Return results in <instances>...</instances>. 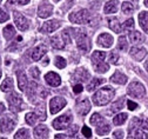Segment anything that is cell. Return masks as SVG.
I'll list each match as a JSON object with an SVG mask.
<instances>
[{
	"label": "cell",
	"instance_id": "c3c4849f",
	"mask_svg": "<svg viewBox=\"0 0 148 139\" xmlns=\"http://www.w3.org/2000/svg\"><path fill=\"white\" fill-rule=\"evenodd\" d=\"M127 105H128V109L131 110V111H134V110L138 107V104H136V103H134V102H132V100H128Z\"/></svg>",
	"mask_w": 148,
	"mask_h": 139
},
{
	"label": "cell",
	"instance_id": "2e32d148",
	"mask_svg": "<svg viewBox=\"0 0 148 139\" xmlns=\"http://www.w3.org/2000/svg\"><path fill=\"white\" fill-rule=\"evenodd\" d=\"M53 12V6L48 1H44L40 4L38 8V15L40 18H48Z\"/></svg>",
	"mask_w": 148,
	"mask_h": 139
},
{
	"label": "cell",
	"instance_id": "ba28073f",
	"mask_svg": "<svg viewBox=\"0 0 148 139\" xmlns=\"http://www.w3.org/2000/svg\"><path fill=\"white\" fill-rule=\"evenodd\" d=\"M71 123H72V115L67 113V114L60 115L57 119H54L52 125L55 130H65L71 125Z\"/></svg>",
	"mask_w": 148,
	"mask_h": 139
},
{
	"label": "cell",
	"instance_id": "f546056e",
	"mask_svg": "<svg viewBox=\"0 0 148 139\" xmlns=\"http://www.w3.org/2000/svg\"><path fill=\"white\" fill-rule=\"evenodd\" d=\"M89 122H90L92 125H94V126H100V125L103 123V118H102L99 113H94L93 115L90 117Z\"/></svg>",
	"mask_w": 148,
	"mask_h": 139
},
{
	"label": "cell",
	"instance_id": "f1b7e54d",
	"mask_svg": "<svg viewBox=\"0 0 148 139\" xmlns=\"http://www.w3.org/2000/svg\"><path fill=\"white\" fill-rule=\"evenodd\" d=\"M51 45L57 50H62L65 47V41L60 40L58 37H54V38H51Z\"/></svg>",
	"mask_w": 148,
	"mask_h": 139
},
{
	"label": "cell",
	"instance_id": "e0dca14e",
	"mask_svg": "<svg viewBox=\"0 0 148 139\" xmlns=\"http://www.w3.org/2000/svg\"><path fill=\"white\" fill-rule=\"evenodd\" d=\"M129 54H131V57L133 59L140 62L146 57L147 52H146V48H143V47H133V48H131V51H129Z\"/></svg>",
	"mask_w": 148,
	"mask_h": 139
},
{
	"label": "cell",
	"instance_id": "7bdbcfd3",
	"mask_svg": "<svg viewBox=\"0 0 148 139\" xmlns=\"http://www.w3.org/2000/svg\"><path fill=\"white\" fill-rule=\"evenodd\" d=\"M29 3V0H7L6 1V6L7 5H12V4H19V5H26Z\"/></svg>",
	"mask_w": 148,
	"mask_h": 139
},
{
	"label": "cell",
	"instance_id": "603a6c76",
	"mask_svg": "<svg viewBox=\"0 0 148 139\" xmlns=\"http://www.w3.org/2000/svg\"><path fill=\"white\" fill-rule=\"evenodd\" d=\"M119 10V1L118 0H109V1L105 5V13H115Z\"/></svg>",
	"mask_w": 148,
	"mask_h": 139
},
{
	"label": "cell",
	"instance_id": "816d5d0a",
	"mask_svg": "<svg viewBox=\"0 0 148 139\" xmlns=\"http://www.w3.org/2000/svg\"><path fill=\"white\" fill-rule=\"evenodd\" d=\"M113 137H114V138H123V131H121V130L115 131V132L113 133Z\"/></svg>",
	"mask_w": 148,
	"mask_h": 139
},
{
	"label": "cell",
	"instance_id": "db71d44e",
	"mask_svg": "<svg viewBox=\"0 0 148 139\" xmlns=\"http://www.w3.org/2000/svg\"><path fill=\"white\" fill-rule=\"evenodd\" d=\"M4 111H5V106H4V104H0V114H1Z\"/></svg>",
	"mask_w": 148,
	"mask_h": 139
},
{
	"label": "cell",
	"instance_id": "ffe728a7",
	"mask_svg": "<svg viewBox=\"0 0 148 139\" xmlns=\"http://www.w3.org/2000/svg\"><path fill=\"white\" fill-rule=\"evenodd\" d=\"M127 80H128V78L123 73H121L119 71H116L112 77H110V82H113V83H115L118 85H125L127 83Z\"/></svg>",
	"mask_w": 148,
	"mask_h": 139
},
{
	"label": "cell",
	"instance_id": "e575fe53",
	"mask_svg": "<svg viewBox=\"0 0 148 139\" xmlns=\"http://www.w3.org/2000/svg\"><path fill=\"white\" fill-rule=\"evenodd\" d=\"M121 11L125 13V14H132L134 12V6L128 3V1H125L122 5H121Z\"/></svg>",
	"mask_w": 148,
	"mask_h": 139
},
{
	"label": "cell",
	"instance_id": "4316f807",
	"mask_svg": "<svg viewBox=\"0 0 148 139\" xmlns=\"http://www.w3.org/2000/svg\"><path fill=\"white\" fill-rule=\"evenodd\" d=\"M18 86H19V90L21 91H25L27 86V77L24 72H20L19 75H18Z\"/></svg>",
	"mask_w": 148,
	"mask_h": 139
},
{
	"label": "cell",
	"instance_id": "60d3db41",
	"mask_svg": "<svg viewBox=\"0 0 148 139\" xmlns=\"http://www.w3.org/2000/svg\"><path fill=\"white\" fill-rule=\"evenodd\" d=\"M133 27H134V20H133L132 18H129L128 20H126L125 24H123V26H122V28L125 31H131V30H133Z\"/></svg>",
	"mask_w": 148,
	"mask_h": 139
},
{
	"label": "cell",
	"instance_id": "4dcf8cb0",
	"mask_svg": "<svg viewBox=\"0 0 148 139\" xmlns=\"http://www.w3.org/2000/svg\"><path fill=\"white\" fill-rule=\"evenodd\" d=\"M15 35V30L12 25H7L5 28H4V37L7 39V40H11V39Z\"/></svg>",
	"mask_w": 148,
	"mask_h": 139
},
{
	"label": "cell",
	"instance_id": "5bb4252c",
	"mask_svg": "<svg viewBox=\"0 0 148 139\" xmlns=\"http://www.w3.org/2000/svg\"><path fill=\"white\" fill-rule=\"evenodd\" d=\"M45 80H46V83H47L49 86H52V87H58V86H60V84H61V78H60V75L57 74V73H54V72H48V73L45 75Z\"/></svg>",
	"mask_w": 148,
	"mask_h": 139
},
{
	"label": "cell",
	"instance_id": "680465c9",
	"mask_svg": "<svg viewBox=\"0 0 148 139\" xmlns=\"http://www.w3.org/2000/svg\"><path fill=\"white\" fill-rule=\"evenodd\" d=\"M54 1H55V3H58V1H60V0H54Z\"/></svg>",
	"mask_w": 148,
	"mask_h": 139
},
{
	"label": "cell",
	"instance_id": "836d02e7",
	"mask_svg": "<svg viewBox=\"0 0 148 139\" xmlns=\"http://www.w3.org/2000/svg\"><path fill=\"white\" fill-rule=\"evenodd\" d=\"M123 104H125V99H123V98H121L120 100H118L116 103H114L112 106H110L109 113H114V112H118V111H120V110L123 107Z\"/></svg>",
	"mask_w": 148,
	"mask_h": 139
},
{
	"label": "cell",
	"instance_id": "cb8c5ba5",
	"mask_svg": "<svg viewBox=\"0 0 148 139\" xmlns=\"http://www.w3.org/2000/svg\"><path fill=\"white\" fill-rule=\"evenodd\" d=\"M139 24L145 33H148V12L143 11L139 14Z\"/></svg>",
	"mask_w": 148,
	"mask_h": 139
},
{
	"label": "cell",
	"instance_id": "4fadbf2b",
	"mask_svg": "<svg viewBox=\"0 0 148 139\" xmlns=\"http://www.w3.org/2000/svg\"><path fill=\"white\" fill-rule=\"evenodd\" d=\"M77 112L80 115H86L90 111V102L88 99H80L77 103Z\"/></svg>",
	"mask_w": 148,
	"mask_h": 139
},
{
	"label": "cell",
	"instance_id": "52a82bcc",
	"mask_svg": "<svg viewBox=\"0 0 148 139\" xmlns=\"http://www.w3.org/2000/svg\"><path fill=\"white\" fill-rule=\"evenodd\" d=\"M7 102H8L10 110L12 112H20L23 110V99L19 94H16V93L10 94L7 97Z\"/></svg>",
	"mask_w": 148,
	"mask_h": 139
},
{
	"label": "cell",
	"instance_id": "d6986e66",
	"mask_svg": "<svg viewBox=\"0 0 148 139\" xmlns=\"http://www.w3.org/2000/svg\"><path fill=\"white\" fill-rule=\"evenodd\" d=\"M46 52H47L46 46H44V45L36 46L33 50V52H32V59H33L34 62H38V60H40V59L46 54Z\"/></svg>",
	"mask_w": 148,
	"mask_h": 139
},
{
	"label": "cell",
	"instance_id": "b9f144b4",
	"mask_svg": "<svg viewBox=\"0 0 148 139\" xmlns=\"http://www.w3.org/2000/svg\"><path fill=\"white\" fill-rule=\"evenodd\" d=\"M68 32H69V30H65V31L61 32V38H62V40L65 41V44H71V41H72L71 34Z\"/></svg>",
	"mask_w": 148,
	"mask_h": 139
},
{
	"label": "cell",
	"instance_id": "d4e9b609",
	"mask_svg": "<svg viewBox=\"0 0 148 139\" xmlns=\"http://www.w3.org/2000/svg\"><path fill=\"white\" fill-rule=\"evenodd\" d=\"M49 131L45 125H39L34 129V136L36 138H48Z\"/></svg>",
	"mask_w": 148,
	"mask_h": 139
},
{
	"label": "cell",
	"instance_id": "d6a6232c",
	"mask_svg": "<svg viewBox=\"0 0 148 139\" xmlns=\"http://www.w3.org/2000/svg\"><path fill=\"white\" fill-rule=\"evenodd\" d=\"M1 90L4 92H10L13 90V80H12V78H6L4 83L1 84Z\"/></svg>",
	"mask_w": 148,
	"mask_h": 139
},
{
	"label": "cell",
	"instance_id": "9a60e30c",
	"mask_svg": "<svg viewBox=\"0 0 148 139\" xmlns=\"http://www.w3.org/2000/svg\"><path fill=\"white\" fill-rule=\"evenodd\" d=\"M99 46H102L105 48H108L113 45V37L108 34V33H101L98 37V40H97Z\"/></svg>",
	"mask_w": 148,
	"mask_h": 139
},
{
	"label": "cell",
	"instance_id": "681fc988",
	"mask_svg": "<svg viewBox=\"0 0 148 139\" xmlns=\"http://www.w3.org/2000/svg\"><path fill=\"white\" fill-rule=\"evenodd\" d=\"M138 126H141L142 129L148 130V120H141V119H139V125Z\"/></svg>",
	"mask_w": 148,
	"mask_h": 139
},
{
	"label": "cell",
	"instance_id": "3957f363",
	"mask_svg": "<svg viewBox=\"0 0 148 139\" xmlns=\"http://www.w3.org/2000/svg\"><path fill=\"white\" fill-rule=\"evenodd\" d=\"M127 93H128L129 97H132V98L141 99V98H143V95L146 93V90H145V86L141 83L132 82L127 87Z\"/></svg>",
	"mask_w": 148,
	"mask_h": 139
},
{
	"label": "cell",
	"instance_id": "11a10c76",
	"mask_svg": "<svg viewBox=\"0 0 148 139\" xmlns=\"http://www.w3.org/2000/svg\"><path fill=\"white\" fill-rule=\"evenodd\" d=\"M48 62H49V60H48V58L44 59V62H42V65H44V66H47V65H48Z\"/></svg>",
	"mask_w": 148,
	"mask_h": 139
},
{
	"label": "cell",
	"instance_id": "9f6ffc18",
	"mask_svg": "<svg viewBox=\"0 0 148 139\" xmlns=\"http://www.w3.org/2000/svg\"><path fill=\"white\" fill-rule=\"evenodd\" d=\"M145 68H146V70L148 71V60H147V62L145 63Z\"/></svg>",
	"mask_w": 148,
	"mask_h": 139
},
{
	"label": "cell",
	"instance_id": "91938a15",
	"mask_svg": "<svg viewBox=\"0 0 148 139\" xmlns=\"http://www.w3.org/2000/svg\"><path fill=\"white\" fill-rule=\"evenodd\" d=\"M0 78H1V71H0Z\"/></svg>",
	"mask_w": 148,
	"mask_h": 139
},
{
	"label": "cell",
	"instance_id": "7402d4cb",
	"mask_svg": "<svg viewBox=\"0 0 148 139\" xmlns=\"http://www.w3.org/2000/svg\"><path fill=\"white\" fill-rule=\"evenodd\" d=\"M129 40H131L132 44L136 45V44H142L145 40V37L142 33H140L139 31H133L129 33Z\"/></svg>",
	"mask_w": 148,
	"mask_h": 139
},
{
	"label": "cell",
	"instance_id": "9c48e42d",
	"mask_svg": "<svg viewBox=\"0 0 148 139\" xmlns=\"http://www.w3.org/2000/svg\"><path fill=\"white\" fill-rule=\"evenodd\" d=\"M66 100L61 97H54L53 99H51L49 102V110H51V113L52 114H55L60 112L65 106H66Z\"/></svg>",
	"mask_w": 148,
	"mask_h": 139
},
{
	"label": "cell",
	"instance_id": "5b68a950",
	"mask_svg": "<svg viewBox=\"0 0 148 139\" xmlns=\"http://www.w3.org/2000/svg\"><path fill=\"white\" fill-rule=\"evenodd\" d=\"M77 46H78V48H79L80 51H82L84 53L89 52V51H90V47H92L90 38H89L86 33L81 32L80 34L77 35Z\"/></svg>",
	"mask_w": 148,
	"mask_h": 139
},
{
	"label": "cell",
	"instance_id": "74e56055",
	"mask_svg": "<svg viewBox=\"0 0 148 139\" xmlns=\"http://www.w3.org/2000/svg\"><path fill=\"white\" fill-rule=\"evenodd\" d=\"M110 131V126L109 125H100V127L97 129V133L99 136H105V134H108Z\"/></svg>",
	"mask_w": 148,
	"mask_h": 139
},
{
	"label": "cell",
	"instance_id": "8fae6325",
	"mask_svg": "<svg viewBox=\"0 0 148 139\" xmlns=\"http://www.w3.org/2000/svg\"><path fill=\"white\" fill-rule=\"evenodd\" d=\"M90 78V74L89 72L84 68V67H80V68H77L75 72L73 73V77H72V80L75 82V83H84L86 80Z\"/></svg>",
	"mask_w": 148,
	"mask_h": 139
},
{
	"label": "cell",
	"instance_id": "1f68e13d",
	"mask_svg": "<svg viewBox=\"0 0 148 139\" xmlns=\"http://www.w3.org/2000/svg\"><path fill=\"white\" fill-rule=\"evenodd\" d=\"M127 118H128L127 113H119V114H116L114 117L113 123H114V125H122L127 120Z\"/></svg>",
	"mask_w": 148,
	"mask_h": 139
},
{
	"label": "cell",
	"instance_id": "f35d334b",
	"mask_svg": "<svg viewBox=\"0 0 148 139\" xmlns=\"http://www.w3.org/2000/svg\"><path fill=\"white\" fill-rule=\"evenodd\" d=\"M14 138H15V139H20V138H29V132H28L26 129H21V130H19V131H18V132L15 133Z\"/></svg>",
	"mask_w": 148,
	"mask_h": 139
},
{
	"label": "cell",
	"instance_id": "484cf974",
	"mask_svg": "<svg viewBox=\"0 0 148 139\" xmlns=\"http://www.w3.org/2000/svg\"><path fill=\"white\" fill-rule=\"evenodd\" d=\"M105 83V79H102V78H94V79H92V82L90 83H88V85H87V91H89V92H92V91H94V90H97L101 84H103Z\"/></svg>",
	"mask_w": 148,
	"mask_h": 139
},
{
	"label": "cell",
	"instance_id": "ee69618b",
	"mask_svg": "<svg viewBox=\"0 0 148 139\" xmlns=\"http://www.w3.org/2000/svg\"><path fill=\"white\" fill-rule=\"evenodd\" d=\"M29 72H31V75H32L33 79H39V77H40V71H39L38 67H31Z\"/></svg>",
	"mask_w": 148,
	"mask_h": 139
},
{
	"label": "cell",
	"instance_id": "6f0895ef",
	"mask_svg": "<svg viewBox=\"0 0 148 139\" xmlns=\"http://www.w3.org/2000/svg\"><path fill=\"white\" fill-rule=\"evenodd\" d=\"M145 6L148 7V0H145Z\"/></svg>",
	"mask_w": 148,
	"mask_h": 139
},
{
	"label": "cell",
	"instance_id": "8d00e7d4",
	"mask_svg": "<svg viewBox=\"0 0 148 139\" xmlns=\"http://www.w3.org/2000/svg\"><path fill=\"white\" fill-rule=\"evenodd\" d=\"M54 64H55V66H57L58 68H65L66 65H67V62H66V59L62 58V57H57V58H55Z\"/></svg>",
	"mask_w": 148,
	"mask_h": 139
},
{
	"label": "cell",
	"instance_id": "d590c367",
	"mask_svg": "<svg viewBox=\"0 0 148 139\" xmlns=\"http://www.w3.org/2000/svg\"><path fill=\"white\" fill-rule=\"evenodd\" d=\"M118 48L120 51H127L128 48V43H127V39L126 37H120L119 40H118Z\"/></svg>",
	"mask_w": 148,
	"mask_h": 139
},
{
	"label": "cell",
	"instance_id": "83f0119b",
	"mask_svg": "<svg viewBox=\"0 0 148 139\" xmlns=\"http://www.w3.org/2000/svg\"><path fill=\"white\" fill-rule=\"evenodd\" d=\"M25 120H26V123H27L28 125H35L36 122L40 120V117H39V114H36V113L29 112V113L26 114Z\"/></svg>",
	"mask_w": 148,
	"mask_h": 139
},
{
	"label": "cell",
	"instance_id": "8992f818",
	"mask_svg": "<svg viewBox=\"0 0 148 139\" xmlns=\"http://www.w3.org/2000/svg\"><path fill=\"white\" fill-rule=\"evenodd\" d=\"M16 124V119L12 115H5L0 119V132L10 133Z\"/></svg>",
	"mask_w": 148,
	"mask_h": 139
},
{
	"label": "cell",
	"instance_id": "f5cc1de1",
	"mask_svg": "<svg viewBox=\"0 0 148 139\" xmlns=\"http://www.w3.org/2000/svg\"><path fill=\"white\" fill-rule=\"evenodd\" d=\"M67 136H65V134H57V136H55L54 138H57V139H60V138H66Z\"/></svg>",
	"mask_w": 148,
	"mask_h": 139
},
{
	"label": "cell",
	"instance_id": "7c38bea8",
	"mask_svg": "<svg viewBox=\"0 0 148 139\" xmlns=\"http://www.w3.org/2000/svg\"><path fill=\"white\" fill-rule=\"evenodd\" d=\"M60 26H61L60 20L53 19V20H48V21H46V23L41 26L40 31H41L42 33H52V32H54L55 30H58Z\"/></svg>",
	"mask_w": 148,
	"mask_h": 139
},
{
	"label": "cell",
	"instance_id": "6da1fadb",
	"mask_svg": "<svg viewBox=\"0 0 148 139\" xmlns=\"http://www.w3.org/2000/svg\"><path fill=\"white\" fill-rule=\"evenodd\" d=\"M114 95H115L114 89L107 86V87H103V89L99 90L93 95V102L98 106H105L108 103H110V100L114 98Z\"/></svg>",
	"mask_w": 148,
	"mask_h": 139
},
{
	"label": "cell",
	"instance_id": "94428289",
	"mask_svg": "<svg viewBox=\"0 0 148 139\" xmlns=\"http://www.w3.org/2000/svg\"><path fill=\"white\" fill-rule=\"evenodd\" d=\"M0 3H1V0H0Z\"/></svg>",
	"mask_w": 148,
	"mask_h": 139
},
{
	"label": "cell",
	"instance_id": "bcb514c9",
	"mask_svg": "<svg viewBox=\"0 0 148 139\" xmlns=\"http://www.w3.org/2000/svg\"><path fill=\"white\" fill-rule=\"evenodd\" d=\"M82 134H84L86 138H90V137H92V131H90V129L87 127V126H84V127H82Z\"/></svg>",
	"mask_w": 148,
	"mask_h": 139
},
{
	"label": "cell",
	"instance_id": "30bf717a",
	"mask_svg": "<svg viewBox=\"0 0 148 139\" xmlns=\"http://www.w3.org/2000/svg\"><path fill=\"white\" fill-rule=\"evenodd\" d=\"M13 18H14V23L16 25V27L20 31H26L29 27V21L28 19H26L20 12H14L13 13Z\"/></svg>",
	"mask_w": 148,
	"mask_h": 139
},
{
	"label": "cell",
	"instance_id": "ac0fdd59",
	"mask_svg": "<svg viewBox=\"0 0 148 139\" xmlns=\"http://www.w3.org/2000/svg\"><path fill=\"white\" fill-rule=\"evenodd\" d=\"M128 138H136V139H147L148 136L146 132H143L142 130L139 129V126L136 127H132L128 130Z\"/></svg>",
	"mask_w": 148,
	"mask_h": 139
},
{
	"label": "cell",
	"instance_id": "f6af8a7d",
	"mask_svg": "<svg viewBox=\"0 0 148 139\" xmlns=\"http://www.w3.org/2000/svg\"><path fill=\"white\" fill-rule=\"evenodd\" d=\"M8 14L7 13H5L3 10H0V23H5V21H7L8 20Z\"/></svg>",
	"mask_w": 148,
	"mask_h": 139
},
{
	"label": "cell",
	"instance_id": "277c9868",
	"mask_svg": "<svg viewBox=\"0 0 148 139\" xmlns=\"http://www.w3.org/2000/svg\"><path fill=\"white\" fill-rule=\"evenodd\" d=\"M69 20L73 24H87L90 23V14L87 10H80L69 14Z\"/></svg>",
	"mask_w": 148,
	"mask_h": 139
},
{
	"label": "cell",
	"instance_id": "ab89813d",
	"mask_svg": "<svg viewBox=\"0 0 148 139\" xmlns=\"http://www.w3.org/2000/svg\"><path fill=\"white\" fill-rule=\"evenodd\" d=\"M109 62L112 63V64H114V65L119 64V62H120V57H119L118 52L113 51V52H110V53H109Z\"/></svg>",
	"mask_w": 148,
	"mask_h": 139
},
{
	"label": "cell",
	"instance_id": "f907efd6",
	"mask_svg": "<svg viewBox=\"0 0 148 139\" xmlns=\"http://www.w3.org/2000/svg\"><path fill=\"white\" fill-rule=\"evenodd\" d=\"M78 130H79L78 125H73L72 129H71V131H69V136H72V138H73V136H75V134H77Z\"/></svg>",
	"mask_w": 148,
	"mask_h": 139
},
{
	"label": "cell",
	"instance_id": "7dc6e473",
	"mask_svg": "<svg viewBox=\"0 0 148 139\" xmlns=\"http://www.w3.org/2000/svg\"><path fill=\"white\" fill-rule=\"evenodd\" d=\"M82 90H84V87H82L81 84H77L75 86L73 87V92H74V93H77V94L80 93V92H82Z\"/></svg>",
	"mask_w": 148,
	"mask_h": 139
},
{
	"label": "cell",
	"instance_id": "44dd1931",
	"mask_svg": "<svg viewBox=\"0 0 148 139\" xmlns=\"http://www.w3.org/2000/svg\"><path fill=\"white\" fill-rule=\"evenodd\" d=\"M108 26H109L110 30H112L113 32H115V33H120L121 30H122V26L120 24V20H119L118 18H115V17L108 19Z\"/></svg>",
	"mask_w": 148,
	"mask_h": 139
},
{
	"label": "cell",
	"instance_id": "7a4b0ae2",
	"mask_svg": "<svg viewBox=\"0 0 148 139\" xmlns=\"http://www.w3.org/2000/svg\"><path fill=\"white\" fill-rule=\"evenodd\" d=\"M106 53L102 51H95L92 54V65L98 73H105L108 71L109 65L105 63Z\"/></svg>",
	"mask_w": 148,
	"mask_h": 139
}]
</instances>
